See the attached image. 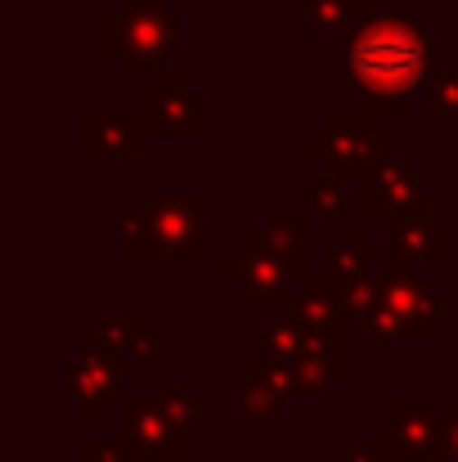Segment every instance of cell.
Listing matches in <instances>:
<instances>
[{
	"instance_id": "484cf974",
	"label": "cell",
	"mask_w": 458,
	"mask_h": 462,
	"mask_svg": "<svg viewBox=\"0 0 458 462\" xmlns=\"http://www.w3.org/2000/svg\"><path fill=\"white\" fill-rule=\"evenodd\" d=\"M396 454H391V445L382 440V445H351L346 449V462H391Z\"/></svg>"
},
{
	"instance_id": "d4e9b609",
	"label": "cell",
	"mask_w": 458,
	"mask_h": 462,
	"mask_svg": "<svg viewBox=\"0 0 458 462\" xmlns=\"http://www.w3.org/2000/svg\"><path fill=\"white\" fill-rule=\"evenodd\" d=\"M126 445H99V440H86L81 445V458H90V462H126Z\"/></svg>"
},
{
	"instance_id": "ba28073f",
	"label": "cell",
	"mask_w": 458,
	"mask_h": 462,
	"mask_svg": "<svg viewBox=\"0 0 458 462\" xmlns=\"http://www.w3.org/2000/svg\"><path fill=\"white\" fill-rule=\"evenodd\" d=\"M364 207L378 220H405V216H427V184L418 180V171L405 157H382L369 171L364 184Z\"/></svg>"
},
{
	"instance_id": "30bf717a",
	"label": "cell",
	"mask_w": 458,
	"mask_h": 462,
	"mask_svg": "<svg viewBox=\"0 0 458 462\" xmlns=\"http://www.w3.org/2000/svg\"><path fill=\"white\" fill-rule=\"evenodd\" d=\"M122 427H126V449L131 454H162V458L184 454V440H180L184 427L171 418V409L162 400H126Z\"/></svg>"
},
{
	"instance_id": "7402d4cb",
	"label": "cell",
	"mask_w": 458,
	"mask_h": 462,
	"mask_svg": "<svg viewBox=\"0 0 458 462\" xmlns=\"http://www.w3.org/2000/svg\"><path fill=\"white\" fill-rule=\"evenodd\" d=\"M266 238H270L279 252H302L305 216H270V220H266Z\"/></svg>"
},
{
	"instance_id": "9a60e30c",
	"label": "cell",
	"mask_w": 458,
	"mask_h": 462,
	"mask_svg": "<svg viewBox=\"0 0 458 462\" xmlns=\"http://www.w3.org/2000/svg\"><path fill=\"white\" fill-rule=\"evenodd\" d=\"M387 234H391V247H396V252H405L409 261H414V256H450V252H454V238H450V234H436L427 216L391 220V225H387Z\"/></svg>"
},
{
	"instance_id": "5b68a950",
	"label": "cell",
	"mask_w": 458,
	"mask_h": 462,
	"mask_svg": "<svg viewBox=\"0 0 458 462\" xmlns=\"http://www.w3.org/2000/svg\"><path fill=\"white\" fill-rule=\"evenodd\" d=\"M63 391L81 404V418H99L104 400L122 395V350H113L104 337L81 341V355L63 364Z\"/></svg>"
},
{
	"instance_id": "ac0fdd59",
	"label": "cell",
	"mask_w": 458,
	"mask_h": 462,
	"mask_svg": "<svg viewBox=\"0 0 458 462\" xmlns=\"http://www.w3.org/2000/svg\"><path fill=\"white\" fill-rule=\"evenodd\" d=\"M99 337H104L113 350H131V355H145V359H157V350H162L149 332H145V323H140V319H126V314L104 319Z\"/></svg>"
},
{
	"instance_id": "2e32d148",
	"label": "cell",
	"mask_w": 458,
	"mask_h": 462,
	"mask_svg": "<svg viewBox=\"0 0 458 462\" xmlns=\"http://www.w3.org/2000/svg\"><path fill=\"white\" fill-rule=\"evenodd\" d=\"M323 261H328V274L332 279H364L369 274V238L364 234H346L337 243L323 247Z\"/></svg>"
},
{
	"instance_id": "cb8c5ba5",
	"label": "cell",
	"mask_w": 458,
	"mask_h": 462,
	"mask_svg": "<svg viewBox=\"0 0 458 462\" xmlns=\"http://www.w3.org/2000/svg\"><path fill=\"white\" fill-rule=\"evenodd\" d=\"M162 404L171 409V418H175L180 427L198 418V400L184 391V382H180V377H162Z\"/></svg>"
},
{
	"instance_id": "e0dca14e",
	"label": "cell",
	"mask_w": 458,
	"mask_h": 462,
	"mask_svg": "<svg viewBox=\"0 0 458 462\" xmlns=\"http://www.w3.org/2000/svg\"><path fill=\"white\" fill-rule=\"evenodd\" d=\"M369 0H305V23L314 32H341V27H360L364 23Z\"/></svg>"
},
{
	"instance_id": "52a82bcc",
	"label": "cell",
	"mask_w": 458,
	"mask_h": 462,
	"mask_svg": "<svg viewBox=\"0 0 458 462\" xmlns=\"http://www.w3.org/2000/svg\"><path fill=\"white\" fill-rule=\"evenodd\" d=\"M202 198H153L145 207V234L153 256H198L202 252Z\"/></svg>"
},
{
	"instance_id": "4fadbf2b",
	"label": "cell",
	"mask_w": 458,
	"mask_h": 462,
	"mask_svg": "<svg viewBox=\"0 0 458 462\" xmlns=\"http://www.w3.org/2000/svg\"><path fill=\"white\" fill-rule=\"evenodd\" d=\"M284 364L279 359H248L243 364V409L252 418H275L284 409Z\"/></svg>"
},
{
	"instance_id": "d6986e66",
	"label": "cell",
	"mask_w": 458,
	"mask_h": 462,
	"mask_svg": "<svg viewBox=\"0 0 458 462\" xmlns=\"http://www.w3.org/2000/svg\"><path fill=\"white\" fill-rule=\"evenodd\" d=\"M266 346H270V359H279V364L302 359V350H305L302 319H297V314H275V319L266 323Z\"/></svg>"
},
{
	"instance_id": "8fae6325",
	"label": "cell",
	"mask_w": 458,
	"mask_h": 462,
	"mask_svg": "<svg viewBox=\"0 0 458 462\" xmlns=\"http://www.w3.org/2000/svg\"><path fill=\"white\" fill-rule=\"evenodd\" d=\"M145 122H140V113H90L86 122H81V149L95 157H131L140 153V144H145Z\"/></svg>"
},
{
	"instance_id": "4316f807",
	"label": "cell",
	"mask_w": 458,
	"mask_h": 462,
	"mask_svg": "<svg viewBox=\"0 0 458 462\" xmlns=\"http://www.w3.org/2000/svg\"><path fill=\"white\" fill-rule=\"evenodd\" d=\"M436 449H450V454H458V404L450 409V418L441 422V440H436Z\"/></svg>"
},
{
	"instance_id": "44dd1931",
	"label": "cell",
	"mask_w": 458,
	"mask_h": 462,
	"mask_svg": "<svg viewBox=\"0 0 458 462\" xmlns=\"http://www.w3.org/2000/svg\"><path fill=\"white\" fill-rule=\"evenodd\" d=\"M378 297H382V283H373L369 274L341 283V310H346V314H364V319H369L373 306H378Z\"/></svg>"
},
{
	"instance_id": "7c38bea8",
	"label": "cell",
	"mask_w": 458,
	"mask_h": 462,
	"mask_svg": "<svg viewBox=\"0 0 458 462\" xmlns=\"http://www.w3.org/2000/svg\"><path fill=\"white\" fill-rule=\"evenodd\" d=\"M436 440H441V422H436L427 409H418V404H409V400H391V404H387V445H391L396 458L432 454Z\"/></svg>"
},
{
	"instance_id": "83f0119b",
	"label": "cell",
	"mask_w": 458,
	"mask_h": 462,
	"mask_svg": "<svg viewBox=\"0 0 458 462\" xmlns=\"http://www.w3.org/2000/svg\"><path fill=\"white\" fill-rule=\"evenodd\" d=\"M427 458H432V462H458V454H450V449H432Z\"/></svg>"
},
{
	"instance_id": "5bb4252c",
	"label": "cell",
	"mask_w": 458,
	"mask_h": 462,
	"mask_svg": "<svg viewBox=\"0 0 458 462\" xmlns=\"http://www.w3.org/2000/svg\"><path fill=\"white\" fill-rule=\"evenodd\" d=\"M293 314L305 328H346V310H341V279L332 274H310L305 292L293 301Z\"/></svg>"
},
{
	"instance_id": "277c9868",
	"label": "cell",
	"mask_w": 458,
	"mask_h": 462,
	"mask_svg": "<svg viewBox=\"0 0 458 462\" xmlns=\"http://www.w3.org/2000/svg\"><path fill=\"white\" fill-rule=\"evenodd\" d=\"M305 149L328 166V175L346 180V175H369L382 157H391L387 149V135L369 131V117L364 113H332L310 140Z\"/></svg>"
},
{
	"instance_id": "ffe728a7",
	"label": "cell",
	"mask_w": 458,
	"mask_h": 462,
	"mask_svg": "<svg viewBox=\"0 0 458 462\" xmlns=\"http://www.w3.org/2000/svg\"><path fill=\"white\" fill-rule=\"evenodd\" d=\"M305 207H310V216H341V211L351 207V193L341 189L337 175H319V180H310V189H305Z\"/></svg>"
},
{
	"instance_id": "3957f363",
	"label": "cell",
	"mask_w": 458,
	"mask_h": 462,
	"mask_svg": "<svg viewBox=\"0 0 458 462\" xmlns=\"http://www.w3.org/2000/svg\"><path fill=\"white\" fill-rule=\"evenodd\" d=\"M441 310H445L441 297L409 274V256L391 247V256H387V279H382V297H378L373 314L364 319V328H369L373 337H427V328L441 319Z\"/></svg>"
},
{
	"instance_id": "6da1fadb",
	"label": "cell",
	"mask_w": 458,
	"mask_h": 462,
	"mask_svg": "<svg viewBox=\"0 0 458 462\" xmlns=\"http://www.w3.org/2000/svg\"><path fill=\"white\" fill-rule=\"evenodd\" d=\"M346 68L351 86L369 99L378 113H405L414 90L427 81V41L423 23L409 14H378L364 18L346 41Z\"/></svg>"
},
{
	"instance_id": "9c48e42d",
	"label": "cell",
	"mask_w": 458,
	"mask_h": 462,
	"mask_svg": "<svg viewBox=\"0 0 458 462\" xmlns=\"http://www.w3.org/2000/svg\"><path fill=\"white\" fill-rule=\"evenodd\" d=\"M140 122L149 135H198L202 122V104L189 95L180 72H166L149 95L140 99Z\"/></svg>"
},
{
	"instance_id": "8992f818",
	"label": "cell",
	"mask_w": 458,
	"mask_h": 462,
	"mask_svg": "<svg viewBox=\"0 0 458 462\" xmlns=\"http://www.w3.org/2000/svg\"><path fill=\"white\" fill-rule=\"evenodd\" d=\"M225 274H229V279H243L248 297L275 301V297H284L288 279H302L305 274V256L302 252H279L266 234H257V238L243 243L238 256L225 261Z\"/></svg>"
},
{
	"instance_id": "603a6c76",
	"label": "cell",
	"mask_w": 458,
	"mask_h": 462,
	"mask_svg": "<svg viewBox=\"0 0 458 462\" xmlns=\"http://www.w3.org/2000/svg\"><path fill=\"white\" fill-rule=\"evenodd\" d=\"M423 95L436 113H458V72H436L423 81Z\"/></svg>"
},
{
	"instance_id": "7a4b0ae2",
	"label": "cell",
	"mask_w": 458,
	"mask_h": 462,
	"mask_svg": "<svg viewBox=\"0 0 458 462\" xmlns=\"http://www.w3.org/2000/svg\"><path fill=\"white\" fill-rule=\"evenodd\" d=\"M104 50L122 59L126 72H140L175 50V14L166 0H122V9L104 14Z\"/></svg>"
}]
</instances>
